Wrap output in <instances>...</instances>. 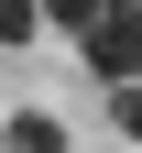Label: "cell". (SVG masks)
Segmentation results:
<instances>
[{"mask_svg":"<svg viewBox=\"0 0 142 153\" xmlns=\"http://www.w3.org/2000/svg\"><path fill=\"white\" fill-rule=\"evenodd\" d=\"M88 76H109V99L142 88V11H109V22L88 33Z\"/></svg>","mask_w":142,"mask_h":153,"instance_id":"6da1fadb","label":"cell"},{"mask_svg":"<svg viewBox=\"0 0 142 153\" xmlns=\"http://www.w3.org/2000/svg\"><path fill=\"white\" fill-rule=\"evenodd\" d=\"M109 11H131V0H44V22H55V33H77V44H88Z\"/></svg>","mask_w":142,"mask_h":153,"instance_id":"7a4b0ae2","label":"cell"},{"mask_svg":"<svg viewBox=\"0 0 142 153\" xmlns=\"http://www.w3.org/2000/svg\"><path fill=\"white\" fill-rule=\"evenodd\" d=\"M11 153H66V120L55 109H11Z\"/></svg>","mask_w":142,"mask_h":153,"instance_id":"3957f363","label":"cell"},{"mask_svg":"<svg viewBox=\"0 0 142 153\" xmlns=\"http://www.w3.org/2000/svg\"><path fill=\"white\" fill-rule=\"evenodd\" d=\"M33 22H44V0H0V44H33Z\"/></svg>","mask_w":142,"mask_h":153,"instance_id":"277c9868","label":"cell"},{"mask_svg":"<svg viewBox=\"0 0 142 153\" xmlns=\"http://www.w3.org/2000/svg\"><path fill=\"white\" fill-rule=\"evenodd\" d=\"M109 109H120V131H131V142H142V88H120Z\"/></svg>","mask_w":142,"mask_h":153,"instance_id":"5b68a950","label":"cell"},{"mask_svg":"<svg viewBox=\"0 0 142 153\" xmlns=\"http://www.w3.org/2000/svg\"><path fill=\"white\" fill-rule=\"evenodd\" d=\"M131 11H142V0H131Z\"/></svg>","mask_w":142,"mask_h":153,"instance_id":"8992f818","label":"cell"}]
</instances>
